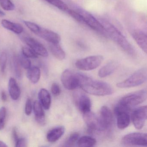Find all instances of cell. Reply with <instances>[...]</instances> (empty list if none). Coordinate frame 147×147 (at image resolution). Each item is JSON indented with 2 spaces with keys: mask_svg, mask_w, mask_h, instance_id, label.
I'll return each instance as SVG.
<instances>
[{
  "mask_svg": "<svg viewBox=\"0 0 147 147\" xmlns=\"http://www.w3.org/2000/svg\"><path fill=\"white\" fill-rule=\"evenodd\" d=\"M100 22L104 26L107 35L123 51L132 57L136 55V51L132 45L115 26L105 20H100Z\"/></svg>",
  "mask_w": 147,
  "mask_h": 147,
  "instance_id": "6da1fadb",
  "label": "cell"
},
{
  "mask_svg": "<svg viewBox=\"0 0 147 147\" xmlns=\"http://www.w3.org/2000/svg\"><path fill=\"white\" fill-rule=\"evenodd\" d=\"M80 87L84 92L96 96L110 95L113 92L112 88L108 83L93 80L85 75H83Z\"/></svg>",
  "mask_w": 147,
  "mask_h": 147,
  "instance_id": "7a4b0ae2",
  "label": "cell"
},
{
  "mask_svg": "<svg viewBox=\"0 0 147 147\" xmlns=\"http://www.w3.org/2000/svg\"><path fill=\"white\" fill-rule=\"evenodd\" d=\"M147 78L146 68H142L134 72L128 79L117 83V86L119 88H129L142 85Z\"/></svg>",
  "mask_w": 147,
  "mask_h": 147,
  "instance_id": "3957f363",
  "label": "cell"
},
{
  "mask_svg": "<svg viewBox=\"0 0 147 147\" xmlns=\"http://www.w3.org/2000/svg\"><path fill=\"white\" fill-rule=\"evenodd\" d=\"M147 97V90L142 89L124 96L119 100L118 105L129 109L143 103L146 100Z\"/></svg>",
  "mask_w": 147,
  "mask_h": 147,
  "instance_id": "277c9868",
  "label": "cell"
},
{
  "mask_svg": "<svg viewBox=\"0 0 147 147\" xmlns=\"http://www.w3.org/2000/svg\"><path fill=\"white\" fill-rule=\"evenodd\" d=\"M83 75L70 69H65L62 74L61 81L66 89L74 90L80 87Z\"/></svg>",
  "mask_w": 147,
  "mask_h": 147,
  "instance_id": "5b68a950",
  "label": "cell"
},
{
  "mask_svg": "<svg viewBox=\"0 0 147 147\" xmlns=\"http://www.w3.org/2000/svg\"><path fill=\"white\" fill-rule=\"evenodd\" d=\"M76 10L81 16L83 22L82 24L87 25L91 29L99 33L107 35L106 32L102 24L89 12L82 8H77Z\"/></svg>",
  "mask_w": 147,
  "mask_h": 147,
  "instance_id": "8992f818",
  "label": "cell"
},
{
  "mask_svg": "<svg viewBox=\"0 0 147 147\" xmlns=\"http://www.w3.org/2000/svg\"><path fill=\"white\" fill-rule=\"evenodd\" d=\"M104 60L101 55H93L80 59L76 61L75 65L80 70L88 71L97 68Z\"/></svg>",
  "mask_w": 147,
  "mask_h": 147,
  "instance_id": "52a82bcc",
  "label": "cell"
},
{
  "mask_svg": "<svg viewBox=\"0 0 147 147\" xmlns=\"http://www.w3.org/2000/svg\"><path fill=\"white\" fill-rule=\"evenodd\" d=\"M122 142L125 146H147V134L134 132L127 134L123 137Z\"/></svg>",
  "mask_w": 147,
  "mask_h": 147,
  "instance_id": "ba28073f",
  "label": "cell"
},
{
  "mask_svg": "<svg viewBox=\"0 0 147 147\" xmlns=\"http://www.w3.org/2000/svg\"><path fill=\"white\" fill-rule=\"evenodd\" d=\"M129 109L118 105L114 108V113L117 116V126L120 129H123L129 126L130 122Z\"/></svg>",
  "mask_w": 147,
  "mask_h": 147,
  "instance_id": "9c48e42d",
  "label": "cell"
},
{
  "mask_svg": "<svg viewBox=\"0 0 147 147\" xmlns=\"http://www.w3.org/2000/svg\"><path fill=\"white\" fill-rule=\"evenodd\" d=\"M74 99L76 106L82 114L91 111V100L85 94L76 92L74 94Z\"/></svg>",
  "mask_w": 147,
  "mask_h": 147,
  "instance_id": "30bf717a",
  "label": "cell"
},
{
  "mask_svg": "<svg viewBox=\"0 0 147 147\" xmlns=\"http://www.w3.org/2000/svg\"><path fill=\"white\" fill-rule=\"evenodd\" d=\"M147 113L146 106L139 107L132 113L131 119L136 129H140L143 128L147 119Z\"/></svg>",
  "mask_w": 147,
  "mask_h": 147,
  "instance_id": "8fae6325",
  "label": "cell"
},
{
  "mask_svg": "<svg viewBox=\"0 0 147 147\" xmlns=\"http://www.w3.org/2000/svg\"><path fill=\"white\" fill-rule=\"evenodd\" d=\"M23 39L25 43L38 55L45 57H47L49 55L46 48L37 40L29 36L24 37Z\"/></svg>",
  "mask_w": 147,
  "mask_h": 147,
  "instance_id": "7c38bea8",
  "label": "cell"
},
{
  "mask_svg": "<svg viewBox=\"0 0 147 147\" xmlns=\"http://www.w3.org/2000/svg\"><path fill=\"white\" fill-rule=\"evenodd\" d=\"M83 119L90 132L103 131L99 117L91 111L83 114Z\"/></svg>",
  "mask_w": 147,
  "mask_h": 147,
  "instance_id": "4fadbf2b",
  "label": "cell"
},
{
  "mask_svg": "<svg viewBox=\"0 0 147 147\" xmlns=\"http://www.w3.org/2000/svg\"><path fill=\"white\" fill-rule=\"evenodd\" d=\"M34 34L40 37L49 43H59L61 40V37L57 33L38 26Z\"/></svg>",
  "mask_w": 147,
  "mask_h": 147,
  "instance_id": "5bb4252c",
  "label": "cell"
},
{
  "mask_svg": "<svg viewBox=\"0 0 147 147\" xmlns=\"http://www.w3.org/2000/svg\"><path fill=\"white\" fill-rule=\"evenodd\" d=\"M99 119L103 131L110 129L113 123V115L110 108L105 106L102 107Z\"/></svg>",
  "mask_w": 147,
  "mask_h": 147,
  "instance_id": "9a60e30c",
  "label": "cell"
},
{
  "mask_svg": "<svg viewBox=\"0 0 147 147\" xmlns=\"http://www.w3.org/2000/svg\"><path fill=\"white\" fill-rule=\"evenodd\" d=\"M132 37L139 47L147 53V37L146 33L140 30H136L132 33Z\"/></svg>",
  "mask_w": 147,
  "mask_h": 147,
  "instance_id": "2e32d148",
  "label": "cell"
},
{
  "mask_svg": "<svg viewBox=\"0 0 147 147\" xmlns=\"http://www.w3.org/2000/svg\"><path fill=\"white\" fill-rule=\"evenodd\" d=\"M33 110L35 116V119L38 123L43 126L45 124V117L42 106L40 101L36 100L33 104Z\"/></svg>",
  "mask_w": 147,
  "mask_h": 147,
  "instance_id": "e0dca14e",
  "label": "cell"
},
{
  "mask_svg": "<svg viewBox=\"0 0 147 147\" xmlns=\"http://www.w3.org/2000/svg\"><path fill=\"white\" fill-rule=\"evenodd\" d=\"M65 128L63 126H57L51 129L47 133V139L50 142L54 143L58 141L64 134Z\"/></svg>",
  "mask_w": 147,
  "mask_h": 147,
  "instance_id": "ac0fdd59",
  "label": "cell"
},
{
  "mask_svg": "<svg viewBox=\"0 0 147 147\" xmlns=\"http://www.w3.org/2000/svg\"><path fill=\"white\" fill-rule=\"evenodd\" d=\"M8 88L9 94L12 99L15 100L18 99L21 94V91L17 81L14 78H10Z\"/></svg>",
  "mask_w": 147,
  "mask_h": 147,
  "instance_id": "d6986e66",
  "label": "cell"
},
{
  "mask_svg": "<svg viewBox=\"0 0 147 147\" xmlns=\"http://www.w3.org/2000/svg\"><path fill=\"white\" fill-rule=\"evenodd\" d=\"M1 24L4 28L17 34H21L24 30V27L21 25L13 23L7 20H2Z\"/></svg>",
  "mask_w": 147,
  "mask_h": 147,
  "instance_id": "ffe728a7",
  "label": "cell"
},
{
  "mask_svg": "<svg viewBox=\"0 0 147 147\" xmlns=\"http://www.w3.org/2000/svg\"><path fill=\"white\" fill-rule=\"evenodd\" d=\"M118 66V63L117 62L114 61L110 62L99 70L98 73L99 76L103 78L108 76L115 71Z\"/></svg>",
  "mask_w": 147,
  "mask_h": 147,
  "instance_id": "44dd1931",
  "label": "cell"
},
{
  "mask_svg": "<svg viewBox=\"0 0 147 147\" xmlns=\"http://www.w3.org/2000/svg\"><path fill=\"white\" fill-rule=\"evenodd\" d=\"M40 102L45 110L49 109L51 105V97L49 92L45 88H42L38 93Z\"/></svg>",
  "mask_w": 147,
  "mask_h": 147,
  "instance_id": "7402d4cb",
  "label": "cell"
},
{
  "mask_svg": "<svg viewBox=\"0 0 147 147\" xmlns=\"http://www.w3.org/2000/svg\"><path fill=\"white\" fill-rule=\"evenodd\" d=\"M49 48L51 54L55 57L62 61L66 57V53L59 43H49Z\"/></svg>",
  "mask_w": 147,
  "mask_h": 147,
  "instance_id": "603a6c76",
  "label": "cell"
},
{
  "mask_svg": "<svg viewBox=\"0 0 147 147\" xmlns=\"http://www.w3.org/2000/svg\"><path fill=\"white\" fill-rule=\"evenodd\" d=\"M28 79L31 82L36 84L39 81L41 77V70L37 67H31L27 73Z\"/></svg>",
  "mask_w": 147,
  "mask_h": 147,
  "instance_id": "cb8c5ba5",
  "label": "cell"
},
{
  "mask_svg": "<svg viewBox=\"0 0 147 147\" xmlns=\"http://www.w3.org/2000/svg\"><path fill=\"white\" fill-rule=\"evenodd\" d=\"M96 139L88 136H83L79 138L77 144L79 147H92L96 144Z\"/></svg>",
  "mask_w": 147,
  "mask_h": 147,
  "instance_id": "d4e9b609",
  "label": "cell"
},
{
  "mask_svg": "<svg viewBox=\"0 0 147 147\" xmlns=\"http://www.w3.org/2000/svg\"><path fill=\"white\" fill-rule=\"evenodd\" d=\"M11 65L13 71L14 72L16 77L18 79L21 78L22 74V70L21 69V65L19 61L18 56H14L12 57Z\"/></svg>",
  "mask_w": 147,
  "mask_h": 147,
  "instance_id": "484cf974",
  "label": "cell"
},
{
  "mask_svg": "<svg viewBox=\"0 0 147 147\" xmlns=\"http://www.w3.org/2000/svg\"><path fill=\"white\" fill-rule=\"evenodd\" d=\"M52 5L63 11L67 12L69 9L68 6L62 0H44Z\"/></svg>",
  "mask_w": 147,
  "mask_h": 147,
  "instance_id": "4316f807",
  "label": "cell"
},
{
  "mask_svg": "<svg viewBox=\"0 0 147 147\" xmlns=\"http://www.w3.org/2000/svg\"><path fill=\"white\" fill-rule=\"evenodd\" d=\"M79 136L80 135L78 132H75L72 133L65 142L64 146H66V147L74 146L79 139Z\"/></svg>",
  "mask_w": 147,
  "mask_h": 147,
  "instance_id": "83f0119b",
  "label": "cell"
},
{
  "mask_svg": "<svg viewBox=\"0 0 147 147\" xmlns=\"http://www.w3.org/2000/svg\"><path fill=\"white\" fill-rule=\"evenodd\" d=\"M19 61L21 66L25 69H29L31 66V62L29 58L24 56L23 54L18 56Z\"/></svg>",
  "mask_w": 147,
  "mask_h": 147,
  "instance_id": "f1b7e54d",
  "label": "cell"
},
{
  "mask_svg": "<svg viewBox=\"0 0 147 147\" xmlns=\"http://www.w3.org/2000/svg\"><path fill=\"white\" fill-rule=\"evenodd\" d=\"M0 5L5 11H12L15 9V5L11 0H0Z\"/></svg>",
  "mask_w": 147,
  "mask_h": 147,
  "instance_id": "f546056e",
  "label": "cell"
},
{
  "mask_svg": "<svg viewBox=\"0 0 147 147\" xmlns=\"http://www.w3.org/2000/svg\"><path fill=\"white\" fill-rule=\"evenodd\" d=\"M6 116V108L2 107L0 108V130L3 129L5 127Z\"/></svg>",
  "mask_w": 147,
  "mask_h": 147,
  "instance_id": "4dcf8cb0",
  "label": "cell"
},
{
  "mask_svg": "<svg viewBox=\"0 0 147 147\" xmlns=\"http://www.w3.org/2000/svg\"><path fill=\"white\" fill-rule=\"evenodd\" d=\"M22 54L27 58H37L38 55L30 48L23 47L22 48Z\"/></svg>",
  "mask_w": 147,
  "mask_h": 147,
  "instance_id": "1f68e13d",
  "label": "cell"
},
{
  "mask_svg": "<svg viewBox=\"0 0 147 147\" xmlns=\"http://www.w3.org/2000/svg\"><path fill=\"white\" fill-rule=\"evenodd\" d=\"M7 55L5 52L1 53L0 57V69L2 73L5 72L7 62Z\"/></svg>",
  "mask_w": 147,
  "mask_h": 147,
  "instance_id": "d6a6232c",
  "label": "cell"
},
{
  "mask_svg": "<svg viewBox=\"0 0 147 147\" xmlns=\"http://www.w3.org/2000/svg\"><path fill=\"white\" fill-rule=\"evenodd\" d=\"M32 103L30 99H27L26 103L25 108V113L27 116H29L31 114L32 111Z\"/></svg>",
  "mask_w": 147,
  "mask_h": 147,
  "instance_id": "836d02e7",
  "label": "cell"
},
{
  "mask_svg": "<svg viewBox=\"0 0 147 147\" xmlns=\"http://www.w3.org/2000/svg\"><path fill=\"white\" fill-rule=\"evenodd\" d=\"M51 91L52 94L55 96L60 95L61 92L60 86L56 83H53L52 84L51 87Z\"/></svg>",
  "mask_w": 147,
  "mask_h": 147,
  "instance_id": "e575fe53",
  "label": "cell"
},
{
  "mask_svg": "<svg viewBox=\"0 0 147 147\" xmlns=\"http://www.w3.org/2000/svg\"><path fill=\"white\" fill-rule=\"evenodd\" d=\"M15 143L16 147H25L27 146V141L24 138H19Z\"/></svg>",
  "mask_w": 147,
  "mask_h": 147,
  "instance_id": "d590c367",
  "label": "cell"
},
{
  "mask_svg": "<svg viewBox=\"0 0 147 147\" xmlns=\"http://www.w3.org/2000/svg\"><path fill=\"white\" fill-rule=\"evenodd\" d=\"M12 135L13 137V139H14L15 142L18 140L19 138L18 135V132H17V129L15 127L13 129Z\"/></svg>",
  "mask_w": 147,
  "mask_h": 147,
  "instance_id": "8d00e7d4",
  "label": "cell"
},
{
  "mask_svg": "<svg viewBox=\"0 0 147 147\" xmlns=\"http://www.w3.org/2000/svg\"><path fill=\"white\" fill-rule=\"evenodd\" d=\"M1 100L4 102H6L7 100V96L5 92L4 91H2L1 92Z\"/></svg>",
  "mask_w": 147,
  "mask_h": 147,
  "instance_id": "74e56055",
  "label": "cell"
},
{
  "mask_svg": "<svg viewBox=\"0 0 147 147\" xmlns=\"http://www.w3.org/2000/svg\"><path fill=\"white\" fill-rule=\"evenodd\" d=\"M0 147H7V145L4 142L2 141H0Z\"/></svg>",
  "mask_w": 147,
  "mask_h": 147,
  "instance_id": "f35d334b",
  "label": "cell"
}]
</instances>
